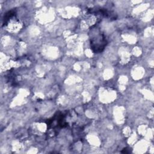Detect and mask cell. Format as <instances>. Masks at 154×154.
Instances as JSON below:
<instances>
[{
  "label": "cell",
  "mask_w": 154,
  "mask_h": 154,
  "mask_svg": "<svg viewBox=\"0 0 154 154\" xmlns=\"http://www.w3.org/2000/svg\"><path fill=\"white\" fill-rule=\"evenodd\" d=\"M93 29L90 37V46L91 49L94 53H100L103 51L107 45V41L105 36L99 29Z\"/></svg>",
  "instance_id": "cell-1"
},
{
  "label": "cell",
  "mask_w": 154,
  "mask_h": 154,
  "mask_svg": "<svg viewBox=\"0 0 154 154\" xmlns=\"http://www.w3.org/2000/svg\"><path fill=\"white\" fill-rule=\"evenodd\" d=\"M88 13L95 14L97 15H100L102 16L105 17L112 18L114 16V14H112L111 11H108L107 9L102 8H90L88 10Z\"/></svg>",
  "instance_id": "cell-2"
}]
</instances>
